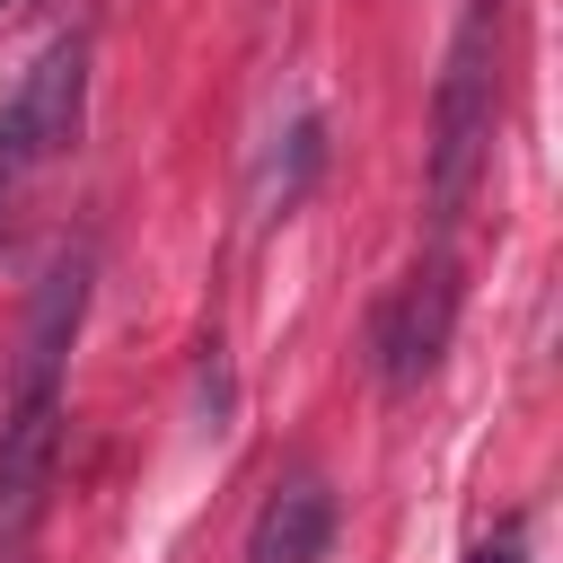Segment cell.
Wrapping results in <instances>:
<instances>
[{"mask_svg":"<svg viewBox=\"0 0 563 563\" xmlns=\"http://www.w3.org/2000/svg\"><path fill=\"white\" fill-rule=\"evenodd\" d=\"M484 9H501V0H484Z\"/></svg>","mask_w":563,"mask_h":563,"instance_id":"obj_7","label":"cell"},{"mask_svg":"<svg viewBox=\"0 0 563 563\" xmlns=\"http://www.w3.org/2000/svg\"><path fill=\"white\" fill-rule=\"evenodd\" d=\"M449 325H457V273H449V255H431V264H413V282L378 317V378L422 387L440 369V352H449Z\"/></svg>","mask_w":563,"mask_h":563,"instance_id":"obj_4","label":"cell"},{"mask_svg":"<svg viewBox=\"0 0 563 563\" xmlns=\"http://www.w3.org/2000/svg\"><path fill=\"white\" fill-rule=\"evenodd\" d=\"M484 141H493V9L475 0L449 70H440V106H431V220L457 229L475 176H484Z\"/></svg>","mask_w":563,"mask_h":563,"instance_id":"obj_2","label":"cell"},{"mask_svg":"<svg viewBox=\"0 0 563 563\" xmlns=\"http://www.w3.org/2000/svg\"><path fill=\"white\" fill-rule=\"evenodd\" d=\"M325 537H334V501H325V484L290 475V484L264 493V510H255V528H246V563H317Z\"/></svg>","mask_w":563,"mask_h":563,"instance_id":"obj_5","label":"cell"},{"mask_svg":"<svg viewBox=\"0 0 563 563\" xmlns=\"http://www.w3.org/2000/svg\"><path fill=\"white\" fill-rule=\"evenodd\" d=\"M79 308H88V255L70 246V255L44 264L26 334H18V396L0 413V545H18L35 528L44 484H53V457H62V361H70Z\"/></svg>","mask_w":563,"mask_h":563,"instance_id":"obj_1","label":"cell"},{"mask_svg":"<svg viewBox=\"0 0 563 563\" xmlns=\"http://www.w3.org/2000/svg\"><path fill=\"white\" fill-rule=\"evenodd\" d=\"M466 563H519V528H501V537H493V545H475Z\"/></svg>","mask_w":563,"mask_h":563,"instance_id":"obj_6","label":"cell"},{"mask_svg":"<svg viewBox=\"0 0 563 563\" xmlns=\"http://www.w3.org/2000/svg\"><path fill=\"white\" fill-rule=\"evenodd\" d=\"M79 97H88V44H79V35L44 44V53L18 70V88L0 97V194L79 132Z\"/></svg>","mask_w":563,"mask_h":563,"instance_id":"obj_3","label":"cell"}]
</instances>
